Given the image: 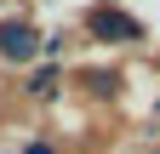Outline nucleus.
Instances as JSON below:
<instances>
[{
    "label": "nucleus",
    "mask_w": 160,
    "mask_h": 154,
    "mask_svg": "<svg viewBox=\"0 0 160 154\" xmlns=\"http://www.w3.org/2000/svg\"><path fill=\"white\" fill-rule=\"evenodd\" d=\"M34 51H40V34L29 23H0V57L6 63H29Z\"/></svg>",
    "instance_id": "nucleus-1"
},
{
    "label": "nucleus",
    "mask_w": 160,
    "mask_h": 154,
    "mask_svg": "<svg viewBox=\"0 0 160 154\" xmlns=\"http://www.w3.org/2000/svg\"><path fill=\"white\" fill-rule=\"evenodd\" d=\"M92 34H97V40H109V34H120V40H143V29H137L132 17H120V12H97V17H92Z\"/></svg>",
    "instance_id": "nucleus-2"
},
{
    "label": "nucleus",
    "mask_w": 160,
    "mask_h": 154,
    "mask_svg": "<svg viewBox=\"0 0 160 154\" xmlns=\"http://www.w3.org/2000/svg\"><path fill=\"white\" fill-rule=\"evenodd\" d=\"M52 86H57V69H40V74H34V80H29V91H34V97H46V91H52Z\"/></svg>",
    "instance_id": "nucleus-3"
},
{
    "label": "nucleus",
    "mask_w": 160,
    "mask_h": 154,
    "mask_svg": "<svg viewBox=\"0 0 160 154\" xmlns=\"http://www.w3.org/2000/svg\"><path fill=\"white\" fill-rule=\"evenodd\" d=\"M23 154H57V148H52V143H29Z\"/></svg>",
    "instance_id": "nucleus-4"
}]
</instances>
